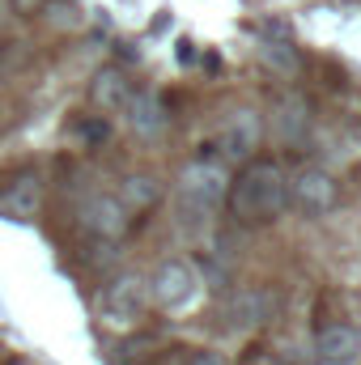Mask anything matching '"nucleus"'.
I'll return each instance as SVG.
<instances>
[{"mask_svg":"<svg viewBox=\"0 0 361 365\" xmlns=\"http://www.w3.org/2000/svg\"><path fill=\"white\" fill-rule=\"evenodd\" d=\"M225 208L243 221V225H268L276 221L285 208H289V175L280 162L260 158V162H247L225 191Z\"/></svg>","mask_w":361,"mask_h":365,"instance_id":"nucleus-1","label":"nucleus"},{"mask_svg":"<svg viewBox=\"0 0 361 365\" xmlns=\"http://www.w3.org/2000/svg\"><path fill=\"white\" fill-rule=\"evenodd\" d=\"M225 191L230 175L217 158H195L191 166H183L179 175V208L191 221H208L217 208H225Z\"/></svg>","mask_w":361,"mask_h":365,"instance_id":"nucleus-2","label":"nucleus"},{"mask_svg":"<svg viewBox=\"0 0 361 365\" xmlns=\"http://www.w3.org/2000/svg\"><path fill=\"white\" fill-rule=\"evenodd\" d=\"M149 306V280L136 272H119L98 297V319L106 327H136V319L145 314Z\"/></svg>","mask_w":361,"mask_h":365,"instance_id":"nucleus-3","label":"nucleus"},{"mask_svg":"<svg viewBox=\"0 0 361 365\" xmlns=\"http://www.w3.org/2000/svg\"><path fill=\"white\" fill-rule=\"evenodd\" d=\"M200 297V272L187 259H166L158 272L149 276V302L166 314H179Z\"/></svg>","mask_w":361,"mask_h":365,"instance_id":"nucleus-4","label":"nucleus"},{"mask_svg":"<svg viewBox=\"0 0 361 365\" xmlns=\"http://www.w3.org/2000/svg\"><path fill=\"white\" fill-rule=\"evenodd\" d=\"M289 204L302 217H327L340 204V182L323 166H302L298 175H289Z\"/></svg>","mask_w":361,"mask_h":365,"instance_id":"nucleus-5","label":"nucleus"},{"mask_svg":"<svg viewBox=\"0 0 361 365\" xmlns=\"http://www.w3.org/2000/svg\"><path fill=\"white\" fill-rule=\"evenodd\" d=\"M128 225H132V217H128V208L111 191H93L90 200L81 204V230L90 238H98V242H119L128 234Z\"/></svg>","mask_w":361,"mask_h":365,"instance_id":"nucleus-6","label":"nucleus"},{"mask_svg":"<svg viewBox=\"0 0 361 365\" xmlns=\"http://www.w3.org/2000/svg\"><path fill=\"white\" fill-rule=\"evenodd\" d=\"M260 140H264L260 115L255 110H234L217 132V153H221V162H247L260 149Z\"/></svg>","mask_w":361,"mask_h":365,"instance_id":"nucleus-7","label":"nucleus"},{"mask_svg":"<svg viewBox=\"0 0 361 365\" xmlns=\"http://www.w3.org/2000/svg\"><path fill=\"white\" fill-rule=\"evenodd\" d=\"M123 119H128V128H132L136 136L153 140V136H162V132H166L171 110H166V102H162L153 90H132L128 106H123Z\"/></svg>","mask_w":361,"mask_h":365,"instance_id":"nucleus-8","label":"nucleus"},{"mask_svg":"<svg viewBox=\"0 0 361 365\" xmlns=\"http://www.w3.org/2000/svg\"><path fill=\"white\" fill-rule=\"evenodd\" d=\"M319 365H357L361 361V331L353 323H332L315 340Z\"/></svg>","mask_w":361,"mask_h":365,"instance_id":"nucleus-9","label":"nucleus"},{"mask_svg":"<svg viewBox=\"0 0 361 365\" xmlns=\"http://www.w3.org/2000/svg\"><path fill=\"white\" fill-rule=\"evenodd\" d=\"M43 208V182L34 175H17L0 187V217L9 221H30Z\"/></svg>","mask_w":361,"mask_h":365,"instance_id":"nucleus-10","label":"nucleus"},{"mask_svg":"<svg viewBox=\"0 0 361 365\" xmlns=\"http://www.w3.org/2000/svg\"><path fill=\"white\" fill-rule=\"evenodd\" d=\"M225 319H230V331H255L272 319V293L264 289H238L225 306Z\"/></svg>","mask_w":361,"mask_h":365,"instance_id":"nucleus-11","label":"nucleus"},{"mask_svg":"<svg viewBox=\"0 0 361 365\" xmlns=\"http://www.w3.org/2000/svg\"><path fill=\"white\" fill-rule=\"evenodd\" d=\"M128 98H132V81H128L123 68H102L90 81V102L102 115H123Z\"/></svg>","mask_w":361,"mask_h":365,"instance_id":"nucleus-12","label":"nucleus"},{"mask_svg":"<svg viewBox=\"0 0 361 365\" xmlns=\"http://www.w3.org/2000/svg\"><path fill=\"white\" fill-rule=\"evenodd\" d=\"M115 200L128 208V217H141V212H149L162 200V182L153 179V175H128V179L119 182Z\"/></svg>","mask_w":361,"mask_h":365,"instance_id":"nucleus-13","label":"nucleus"},{"mask_svg":"<svg viewBox=\"0 0 361 365\" xmlns=\"http://www.w3.org/2000/svg\"><path fill=\"white\" fill-rule=\"evenodd\" d=\"M306 128H310L306 102H302V98H280L276 110H272V132H276L285 145H298V140L306 136Z\"/></svg>","mask_w":361,"mask_h":365,"instance_id":"nucleus-14","label":"nucleus"},{"mask_svg":"<svg viewBox=\"0 0 361 365\" xmlns=\"http://www.w3.org/2000/svg\"><path fill=\"white\" fill-rule=\"evenodd\" d=\"M260 60L268 64L272 73H280V77H298V68H302L298 51H293L285 38H264V43H260Z\"/></svg>","mask_w":361,"mask_h":365,"instance_id":"nucleus-15","label":"nucleus"},{"mask_svg":"<svg viewBox=\"0 0 361 365\" xmlns=\"http://www.w3.org/2000/svg\"><path fill=\"white\" fill-rule=\"evenodd\" d=\"M77 136H86V145H98V140H106V123L102 119H77V128H73Z\"/></svg>","mask_w":361,"mask_h":365,"instance_id":"nucleus-16","label":"nucleus"},{"mask_svg":"<svg viewBox=\"0 0 361 365\" xmlns=\"http://www.w3.org/2000/svg\"><path fill=\"white\" fill-rule=\"evenodd\" d=\"M183 365H230L221 353H213V349H195V353H187V361Z\"/></svg>","mask_w":361,"mask_h":365,"instance_id":"nucleus-17","label":"nucleus"}]
</instances>
